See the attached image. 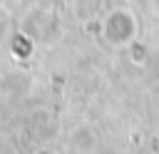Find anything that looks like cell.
I'll return each instance as SVG.
<instances>
[{"label": "cell", "mask_w": 159, "mask_h": 154, "mask_svg": "<svg viewBox=\"0 0 159 154\" xmlns=\"http://www.w3.org/2000/svg\"><path fill=\"white\" fill-rule=\"evenodd\" d=\"M137 35V20L127 7H119L107 15L104 20V37L112 45H127Z\"/></svg>", "instance_id": "cell-1"}, {"label": "cell", "mask_w": 159, "mask_h": 154, "mask_svg": "<svg viewBox=\"0 0 159 154\" xmlns=\"http://www.w3.org/2000/svg\"><path fill=\"white\" fill-rule=\"evenodd\" d=\"M70 142H72V147H75L77 152H92V149L97 147V137H94V132H92L89 127H77V129L72 132Z\"/></svg>", "instance_id": "cell-2"}, {"label": "cell", "mask_w": 159, "mask_h": 154, "mask_svg": "<svg viewBox=\"0 0 159 154\" xmlns=\"http://www.w3.org/2000/svg\"><path fill=\"white\" fill-rule=\"evenodd\" d=\"M149 10L154 17H159V0H149Z\"/></svg>", "instance_id": "cell-3"}, {"label": "cell", "mask_w": 159, "mask_h": 154, "mask_svg": "<svg viewBox=\"0 0 159 154\" xmlns=\"http://www.w3.org/2000/svg\"><path fill=\"white\" fill-rule=\"evenodd\" d=\"M35 154H60V152H55V149H50V147H42V149H37Z\"/></svg>", "instance_id": "cell-4"}, {"label": "cell", "mask_w": 159, "mask_h": 154, "mask_svg": "<svg viewBox=\"0 0 159 154\" xmlns=\"http://www.w3.org/2000/svg\"><path fill=\"white\" fill-rule=\"evenodd\" d=\"M97 154H122V152H117V149H99Z\"/></svg>", "instance_id": "cell-5"}]
</instances>
